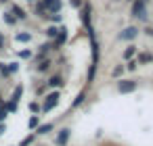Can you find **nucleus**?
I'll return each instance as SVG.
<instances>
[{"label": "nucleus", "mask_w": 153, "mask_h": 146, "mask_svg": "<svg viewBox=\"0 0 153 146\" xmlns=\"http://www.w3.org/2000/svg\"><path fill=\"white\" fill-rule=\"evenodd\" d=\"M30 111H32L34 115H38V113H40V104H38L36 100H34V102H30Z\"/></svg>", "instance_id": "nucleus-21"}, {"label": "nucleus", "mask_w": 153, "mask_h": 146, "mask_svg": "<svg viewBox=\"0 0 153 146\" xmlns=\"http://www.w3.org/2000/svg\"><path fill=\"white\" fill-rule=\"evenodd\" d=\"M151 61H153V56H151V54H140L136 63H151Z\"/></svg>", "instance_id": "nucleus-19"}, {"label": "nucleus", "mask_w": 153, "mask_h": 146, "mask_svg": "<svg viewBox=\"0 0 153 146\" xmlns=\"http://www.w3.org/2000/svg\"><path fill=\"white\" fill-rule=\"evenodd\" d=\"M132 17H136L138 21L147 19V0H134L132 4Z\"/></svg>", "instance_id": "nucleus-1"}, {"label": "nucleus", "mask_w": 153, "mask_h": 146, "mask_svg": "<svg viewBox=\"0 0 153 146\" xmlns=\"http://www.w3.org/2000/svg\"><path fill=\"white\" fill-rule=\"evenodd\" d=\"M7 115H9V113H7L4 109H0V121H2V119H7Z\"/></svg>", "instance_id": "nucleus-28"}, {"label": "nucleus", "mask_w": 153, "mask_h": 146, "mask_svg": "<svg viewBox=\"0 0 153 146\" xmlns=\"http://www.w3.org/2000/svg\"><path fill=\"white\" fill-rule=\"evenodd\" d=\"M136 65H138V63H128V69H130V71H134V69H136Z\"/></svg>", "instance_id": "nucleus-30"}, {"label": "nucleus", "mask_w": 153, "mask_h": 146, "mask_svg": "<svg viewBox=\"0 0 153 146\" xmlns=\"http://www.w3.org/2000/svg\"><path fill=\"white\" fill-rule=\"evenodd\" d=\"M21 94H23V88H21V86H17V88H15V92H13V98H11V100H13V102H19V100H21Z\"/></svg>", "instance_id": "nucleus-12"}, {"label": "nucleus", "mask_w": 153, "mask_h": 146, "mask_svg": "<svg viewBox=\"0 0 153 146\" xmlns=\"http://www.w3.org/2000/svg\"><path fill=\"white\" fill-rule=\"evenodd\" d=\"M59 98H61V94H59V90H55V92H51L48 96H46V100H44V104L40 106V111H44V113H48L53 106H57V102H59Z\"/></svg>", "instance_id": "nucleus-2"}, {"label": "nucleus", "mask_w": 153, "mask_h": 146, "mask_svg": "<svg viewBox=\"0 0 153 146\" xmlns=\"http://www.w3.org/2000/svg\"><path fill=\"white\" fill-rule=\"evenodd\" d=\"M4 131H7V123H4V125H0V136H2Z\"/></svg>", "instance_id": "nucleus-31"}, {"label": "nucleus", "mask_w": 153, "mask_h": 146, "mask_svg": "<svg viewBox=\"0 0 153 146\" xmlns=\"http://www.w3.org/2000/svg\"><path fill=\"white\" fill-rule=\"evenodd\" d=\"M15 40H17V42H30V40H32V36L23 32V34H15Z\"/></svg>", "instance_id": "nucleus-14"}, {"label": "nucleus", "mask_w": 153, "mask_h": 146, "mask_svg": "<svg viewBox=\"0 0 153 146\" xmlns=\"http://www.w3.org/2000/svg\"><path fill=\"white\" fill-rule=\"evenodd\" d=\"M48 67H51V61H48V59H44V61H40V65H38V71H40V73H44Z\"/></svg>", "instance_id": "nucleus-16"}, {"label": "nucleus", "mask_w": 153, "mask_h": 146, "mask_svg": "<svg viewBox=\"0 0 153 146\" xmlns=\"http://www.w3.org/2000/svg\"><path fill=\"white\" fill-rule=\"evenodd\" d=\"M80 9H82V11H80V17H82V23H84L86 27H92V25H90V13H92V9H90V4H82Z\"/></svg>", "instance_id": "nucleus-5"}, {"label": "nucleus", "mask_w": 153, "mask_h": 146, "mask_svg": "<svg viewBox=\"0 0 153 146\" xmlns=\"http://www.w3.org/2000/svg\"><path fill=\"white\" fill-rule=\"evenodd\" d=\"M138 36V29L136 27H126L122 34H120V40H134Z\"/></svg>", "instance_id": "nucleus-7"}, {"label": "nucleus", "mask_w": 153, "mask_h": 146, "mask_svg": "<svg viewBox=\"0 0 153 146\" xmlns=\"http://www.w3.org/2000/svg\"><path fill=\"white\" fill-rule=\"evenodd\" d=\"M65 40H67V29L65 27H59V36L55 38V46H61Z\"/></svg>", "instance_id": "nucleus-8"}, {"label": "nucleus", "mask_w": 153, "mask_h": 146, "mask_svg": "<svg viewBox=\"0 0 153 146\" xmlns=\"http://www.w3.org/2000/svg\"><path fill=\"white\" fill-rule=\"evenodd\" d=\"M134 54H136V46H128L126 52H124V59H132Z\"/></svg>", "instance_id": "nucleus-15"}, {"label": "nucleus", "mask_w": 153, "mask_h": 146, "mask_svg": "<svg viewBox=\"0 0 153 146\" xmlns=\"http://www.w3.org/2000/svg\"><path fill=\"white\" fill-rule=\"evenodd\" d=\"M11 15H15V19H21V21H23V19L27 17V13H25V11H23L21 7H17V4L13 7V11H11Z\"/></svg>", "instance_id": "nucleus-9"}, {"label": "nucleus", "mask_w": 153, "mask_h": 146, "mask_svg": "<svg viewBox=\"0 0 153 146\" xmlns=\"http://www.w3.org/2000/svg\"><path fill=\"white\" fill-rule=\"evenodd\" d=\"M4 21H7L9 25H13V23H15V17H13L11 13H4Z\"/></svg>", "instance_id": "nucleus-23"}, {"label": "nucleus", "mask_w": 153, "mask_h": 146, "mask_svg": "<svg viewBox=\"0 0 153 146\" xmlns=\"http://www.w3.org/2000/svg\"><path fill=\"white\" fill-rule=\"evenodd\" d=\"M48 86H51V88H61V86H63V79H61V75H55V77H51V79H48Z\"/></svg>", "instance_id": "nucleus-10"}, {"label": "nucleus", "mask_w": 153, "mask_h": 146, "mask_svg": "<svg viewBox=\"0 0 153 146\" xmlns=\"http://www.w3.org/2000/svg\"><path fill=\"white\" fill-rule=\"evenodd\" d=\"M46 36H48V38H57V36H59V27H55V25L48 27V29H46Z\"/></svg>", "instance_id": "nucleus-18"}, {"label": "nucleus", "mask_w": 153, "mask_h": 146, "mask_svg": "<svg viewBox=\"0 0 153 146\" xmlns=\"http://www.w3.org/2000/svg\"><path fill=\"white\" fill-rule=\"evenodd\" d=\"M51 21H53V23L61 21V15H59V13H53V15H51Z\"/></svg>", "instance_id": "nucleus-25"}, {"label": "nucleus", "mask_w": 153, "mask_h": 146, "mask_svg": "<svg viewBox=\"0 0 153 146\" xmlns=\"http://www.w3.org/2000/svg\"><path fill=\"white\" fill-rule=\"evenodd\" d=\"M0 73H2L4 77H9V75H11V71H9V65H4V63H0Z\"/></svg>", "instance_id": "nucleus-22"}, {"label": "nucleus", "mask_w": 153, "mask_h": 146, "mask_svg": "<svg viewBox=\"0 0 153 146\" xmlns=\"http://www.w3.org/2000/svg\"><path fill=\"white\" fill-rule=\"evenodd\" d=\"M0 109H2V104H0Z\"/></svg>", "instance_id": "nucleus-33"}, {"label": "nucleus", "mask_w": 153, "mask_h": 146, "mask_svg": "<svg viewBox=\"0 0 153 146\" xmlns=\"http://www.w3.org/2000/svg\"><path fill=\"white\" fill-rule=\"evenodd\" d=\"M134 90H136V81L134 79H122V81H117V92L120 94H130Z\"/></svg>", "instance_id": "nucleus-3"}, {"label": "nucleus", "mask_w": 153, "mask_h": 146, "mask_svg": "<svg viewBox=\"0 0 153 146\" xmlns=\"http://www.w3.org/2000/svg\"><path fill=\"white\" fill-rule=\"evenodd\" d=\"M122 73H124V65H117V67L111 71V75H113V77H120Z\"/></svg>", "instance_id": "nucleus-20"}, {"label": "nucleus", "mask_w": 153, "mask_h": 146, "mask_svg": "<svg viewBox=\"0 0 153 146\" xmlns=\"http://www.w3.org/2000/svg\"><path fill=\"white\" fill-rule=\"evenodd\" d=\"M53 123H44V125H38V136H44V134H48V131H53Z\"/></svg>", "instance_id": "nucleus-11"}, {"label": "nucleus", "mask_w": 153, "mask_h": 146, "mask_svg": "<svg viewBox=\"0 0 153 146\" xmlns=\"http://www.w3.org/2000/svg\"><path fill=\"white\" fill-rule=\"evenodd\" d=\"M19 56H21V59H30L32 52H30V50H23V52H19Z\"/></svg>", "instance_id": "nucleus-27"}, {"label": "nucleus", "mask_w": 153, "mask_h": 146, "mask_svg": "<svg viewBox=\"0 0 153 146\" xmlns=\"http://www.w3.org/2000/svg\"><path fill=\"white\" fill-rule=\"evenodd\" d=\"M145 34H147L149 38H153V27H147V29H145Z\"/></svg>", "instance_id": "nucleus-29"}, {"label": "nucleus", "mask_w": 153, "mask_h": 146, "mask_svg": "<svg viewBox=\"0 0 153 146\" xmlns=\"http://www.w3.org/2000/svg\"><path fill=\"white\" fill-rule=\"evenodd\" d=\"M27 125H30V129H36V127L40 125V117H38V115H32V117H30V123H27Z\"/></svg>", "instance_id": "nucleus-13"}, {"label": "nucleus", "mask_w": 153, "mask_h": 146, "mask_svg": "<svg viewBox=\"0 0 153 146\" xmlns=\"http://www.w3.org/2000/svg\"><path fill=\"white\" fill-rule=\"evenodd\" d=\"M42 7H44V11L48 9V11H53V13H59L61 11V0H42Z\"/></svg>", "instance_id": "nucleus-6"}, {"label": "nucleus", "mask_w": 153, "mask_h": 146, "mask_svg": "<svg viewBox=\"0 0 153 146\" xmlns=\"http://www.w3.org/2000/svg\"><path fill=\"white\" fill-rule=\"evenodd\" d=\"M30 2H34V0H30Z\"/></svg>", "instance_id": "nucleus-34"}, {"label": "nucleus", "mask_w": 153, "mask_h": 146, "mask_svg": "<svg viewBox=\"0 0 153 146\" xmlns=\"http://www.w3.org/2000/svg\"><path fill=\"white\" fill-rule=\"evenodd\" d=\"M4 46V40H2V36H0V48H2Z\"/></svg>", "instance_id": "nucleus-32"}, {"label": "nucleus", "mask_w": 153, "mask_h": 146, "mask_svg": "<svg viewBox=\"0 0 153 146\" xmlns=\"http://www.w3.org/2000/svg\"><path fill=\"white\" fill-rule=\"evenodd\" d=\"M84 98H86V92H80V94H78V98L74 100V104H71V106H74V109H76V106H80V104L84 102Z\"/></svg>", "instance_id": "nucleus-17"}, {"label": "nucleus", "mask_w": 153, "mask_h": 146, "mask_svg": "<svg viewBox=\"0 0 153 146\" xmlns=\"http://www.w3.org/2000/svg\"><path fill=\"white\" fill-rule=\"evenodd\" d=\"M69 4L76 7V9H80V7H82V0H69Z\"/></svg>", "instance_id": "nucleus-26"}, {"label": "nucleus", "mask_w": 153, "mask_h": 146, "mask_svg": "<svg viewBox=\"0 0 153 146\" xmlns=\"http://www.w3.org/2000/svg\"><path fill=\"white\" fill-rule=\"evenodd\" d=\"M32 142H34V136H27L25 140H21V144H19V146H30Z\"/></svg>", "instance_id": "nucleus-24"}, {"label": "nucleus", "mask_w": 153, "mask_h": 146, "mask_svg": "<svg viewBox=\"0 0 153 146\" xmlns=\"http://www.w3.org/2000/svg\"><path fill=\"white\" fill-rule=\"evenodd\" d=\"M69 136H71V129H69V127L59 129V134L55 136V146H65V144L69 142Z\"/></svg>", "instance_id": "nucleus-4"}]
</instances>
